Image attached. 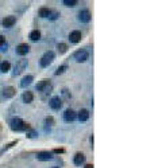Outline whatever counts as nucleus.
Masks as SVG:
<instances>
[{"label":"nucleus","mask_w":162,"mask_h":168,"mask_svg":"<svg viewBox=\"0 0 162 168\" xmlns=\"http://www.w3.org/2000/svg\"><path fill=\"white\" fill-rule=\"evenodd\" d=\"M27 138H35V137H38V132H36L35 129H32V128H30L27 130Z\"/></svg>","instance_id":"4be33fe9"},{"label":"nucleus","mask_w":162,"mask_h":168,"mask_svg":"<svg viewBox=\"0 0 162 168\" xmlns=\"http://www.w3.org/2000/svg\"><path fill=\"white\" fill-rule=\"evenodd\" d=\"M4 43H6V38L3 35H0V46H3Z\"/></svg>","instance_id":"cd10ccee"},{"label":"nucleus","mask_w":162,"mask_h":168,"mask_svg":"<svg viewBox=\"0 0 162 168\" xmlns=\"http://www.w3.org/2000/svg\"><path fill=\"white\" fill-rule=\"evenodd\" d=\"M16 23V18L15 16H6L3 20H2V26L4 27V28H10V27H12L14 24Z\"/></svg>","instance_id":"1a4fd4ad"},{"label":"nucleus","mask_w":162,"mask_h":168,"mask_svg":"<svg viewBox=\"0 0 162 168\" xmlns=\"http://www.w3.org/2000/svg\"><path fill=\"white\" fill-rule=\"evenodd\" d=\"M32 81H34V77L28 74V75H26V77H23V78H22V81H20V86H22V88H27L28 85L32 84Z\"/></svg>","instance_id":"4468645a"},{"label":"nucleus","mask_w":162,"mask_h":168,"mask_svg":"<svg viewBox=\"0 0 162 168\" xmlns=\"http://www.w3.org/2000/svg\"><path fill=\"white\" fill-rule=\"evenodd\" d=\"M89 58V52L87 50H84V48H81V50H77L74 54H73V59L76 61V62H79V63H83L85 62Z\"/></svg>","instance_id":"7ed1b4c3"},{"label":"nucleus","mask_w":162,"mask_h":168,"mask_svg":"<svg viewBox=\"0 0 162 168\" xmlns=\"http://www.w3.org/2000/svg\"><path fill=\"white\" fill-rule=\"evenodd\" d=\"M27 67V59H19L15 65V70H14V75H19L24 69Z\"/></svg>","instance_id":"39448f33"},{"label":"nucleus","mask_w":162,"mask_h":168,"mask_svg":"<svg viewBox=\"0 0 162 168\" xmlns=\"http://www.w3.org/2000/svg\"><path fill=\"white\" fill-rule=\"evenodd\" d=\"M49 105H50V108L53 110H60L61 106H62V100L58 97V96H54L50 98V101H49Z\"/></svg>","instance_id":"20e7f679"},{"label":"nucleus","mask_w":162,"mask_h":168,"mask_svg":"<svg viewBox=\"0 0 162 168\" xmlns=\"http://www.w3.org/2000/svg\"><path fill=\"white\" fill-rule=\"evenodd\" d=\"M91 18H92V15L89 12V10H81L79 12V20L81 23H88L91 20Z\"/></svg>","instance_id":"0eeeda50"},{"label":"nucleus","mask_w":162,"mask_h":168,"mask_svg":"<svg viewBox=\"0 0 162 168\" xmlns=\"http://www.w3.org/2000/svg\"><path fill=\"white\" fill-rule=\"evenodd\" d=\"M30 51V46L27 43H20L16 46V54L18 55H26Z\"/></svg>","instance_id":"9d476101"},{"label":"nucleus","mask_w":162,"mask_h":168,"mask_svg":"<svg viewBox=\"0 0 162 168\" xmlns=\"http://www.w3.org/2000/svg\"><path fill=\"white\" fill-rule=\"evenodd\" d=\"M62 3H64L66 7H72V8L77 6V2H76V0H64Z\"/></svg>","instance_id":"393cba45"},{"label":"nucleus","mask_w":162,"mask_h":168,"mask_svg":"<svg viewBox=\"0 0 162 168\" xmlns=\"http://www.w3.org/2000/svg\"><path fill=\"white\" fill-rule=\"evenodd\" d=\"M81 38H83V34H81V31H79V30H74L69 34V40H70V43H74V44L79 43V42H81Z\"/></svg>","instance_id":"423d86ee"},{"label":"nucleus","mask_w":162,"mask_h":168,"mask_svg":"<svg viewBox=\"0 0 162 168\" xmlns=\"http://www.w3.org/2000/svg\"><path fill=\"white\" fill-rule=\"evenodd\" d=\"M53 152H54V153H62V152H64V149H62V148H60V149L57 148V149L53 151Z\"/></svg>","instance_id":"c756f323"},{"label":"nucleus","mask_w":162,"mask_h":168,"mask_svg":"<svg viewBox=\"0 0 162 168\" xmlns=\"http://www.w3.org/2000/svg\"><path fill=\"white\" fill-rule=\"evenodd\" d=\"M58 16H60V12H51L50 14V16H49V19L50 20H55V19H58Z\"/></svg>","instance_id":"bb28decb"},{"label":"nucleus","mask_w":162,"mask_h":168,"mask_svg":"<svg viewBox=\"0 0 162 168\" xmlns=\"http://www.w3.org/2000/svg\"><path fill=\"white\" fill-rule=\"evenodd\" d=\"M73 163H74L76 166H81L85 163V155L83 152H77L74 156H73Z\"/></svg>","instance_id":"ddd939ff"},{"label":"nucleus","mask_w":162,"mask_h":168,"mask_svg":"<svg viewBox=\"0 0 162 168\" xmlns=\"http://www.w3.org/2000/svg\"><path fill=\"white\" fill-rule=\"evenodd\" d=\"M15 144H18V140H15V141H12V143H10V144H7V147H4V148H3L2 151H0V156H2V155H3L4 152H6V151H8V149H10V148H11V147H14Z\"/></svg>","instance_id":"b1692460"},{"label":"nucleus","mask_w":162,"mask_h":168,"mask_svg":"<svg viewBox=\"0 0 162 168\" xmlns=\"http://www.w3.org/2000/svg\"><path fill=\"white\" fill-rule=\"evenodd\" d=\"M54 58H55L54 51H51V50L46 51L42 57H40V61H39L40 67H47L49 65H51V63H53V61H54Z\"/></svg>","instance_id":"f03ea898"},{"label":"nucleus","mask_w":162,"mask_h":168,"mask_svg":"<svg viewBox=\"0 0 162 168\" xmlns=\"http://www.w3.org/2000/svg\"><path fill=\"white\" fill-rule=\"evenodd\" d=\"M28 38H30V40H32V42L39 40L40 39V31L39 30H32L30 32V35H28Z\"/></svg>","instance_id":"a211bd4d"},{"label":"nucleus","mask_w":162,"mask_h":168,"mask_svg":"<svg viewBox=\"0 0 162 168\" xmlns=\"http://www.w3.org/2000/svg\"><path fill=\"white\" fill-rule=\"evenodd\" d=\"M66 70H68V65H61V66H60V67H58V69H57V70H55V73H54V74H55V75L64 74V73L66 71Z\"/></svg>","instance_id":"5701e85b"},{"label":"nucleus","mask_w":162,"mask_h":168,"mask_svg":"<svg viewBox=\"0 0 162 168\" xmlns=\"http://www.w3.org/2000/svg\"><path fill=\"white\" fill-rule=\"evenodd\" d=\"M77 118V113L73 109H66L64 113V120L65 121H74Z\"/></svg>","instance_id":"9b49d317"},{"label":"nucleus","mask_w":162,"mask_h":168,"mask_svg":"<svg viewBox=\"0 0 162 168\" xmlns=\"http://www.w3.org/2000/svg\"><path fill=\"white\" fill-rule=\"evenodd\" d=\"M53 168H60V167H53Z\"/></svg>","instance_id":"2f4dec72"},{"label":"nucleus","mask_w":162,"mask_h":168,"mask_svg":"<svg viewBox=\"0 0 162 168\" xmlns=\"http://www.w3.org/2000/svg\"><path fill=\"white\" fill-rule=\"evenodd\" d=\"M16 94V89L14 86H7V88L3 89V96L6 98H12Z\"/></svg>","instance_id":"f8f14e48"},{"label":"nucleus","mask_w":162,"mask_h":168,"mask_svg":"<svg viewBox=\"0 0 162 168\" xmlns=\"http://www.w3.org/2000/svg\"><path fill=\"white\" fill-rule=\"evenodd\" d=\"M84 168H95V167H93V164H85Z\"/></svg>","instance_id":"7c9ffc66"},{"label":"nucleus","mask_w":162,"mask_h":168,"mask_svg":"<svg viewBox=\"0 0 162 168\" xmlns=\"http://www.w3.org/2000/svg\"><path fill=\"white\" fill-rule=\"evenodd\" d=\"M10 128L12 130H15V132H27L31 126H30V124H27L24 120H22V118L14 117L10 121Z\"/></svg>","instance_id":"f257e3e1"},{"label":"nucleus","mask_w":162,"mask_h":168,"mask_svg":"<svg viewBox=\"0 0 162 168\" xmlns=\"http://www.w3.org/2000/svg\"><path fill=\"white\" fill-rule=\"evenodd\" d=\"M10 69H11V63L7 62V61H6V62L0 63V71H2V73H8V71H10Z\"/></svg>","instance_id":"aec40b11"},{"label":"nucleus","mask_w":162,"mask_h":168,"mask_svg":"<svg viewBox=\"0 0 162 168\" xmlns=\"http://www.w3.org/2000/svg\"><path fill=\"white\" fill-rule=\"evenodd\" d=\"M7 47H8V44L4 43L3 46H0V50H2V51H7Z\"/></svg>","instance_id":"c85d7f7f"},{"label":"nucleus","mask_w":162,"mask_h":168,"mask_svg":"<svg viewBox=\"0 0 162 168\" xmlns=\"http://www.w3.org/2000/svg\"><path fill=\"white\" fill-rule=\"evenodd\" d=\"M45 124L49 125V126H53L54 125V118H53L51 116H47L46 118H45Z\"/></svg>","instance_id":"a878e982"},{"label":"nucleus","mask_w":162,"mask_h":168,"mask_svg":"<svg viewBox=\"0 0 162 168\" xmlns=\"http://www.w3.org/2000/svg\"><path fill=\"white\" fill-rule=\"evenodd\" d=\"M36 159L40 161H47L53 159V153L49 152V151H40V152L36 153Z\"/></svg>","instance_id":"6e6552de"},{"label":"nucleus","mask_w":162,"mask_h":168,"mask_svg":"<svg viewBox=\"0 0 162 168\" xmlns=\"http://www.w3.org/2000/svg\"><path fill=\"white\" fill-rule=\"evenodd\" d=\"M49 85H50V79H42L38 85L35 86V89L38 90V92H43V89H45V88H47Z\"/></svg>","instance_id":"f3484780"},{"label":"nucleus","mask_w":162,"mask_h":168,"mask_svg":"<svg viewBox=\"0 0 162 168\" xmlns=\"http://www.w3.org/2000/svg\"><path fill=\"white\" fill-rule=\"evenodd\" d=\"M57 48H58L60 54H64V52L68 51V44L66 43H58V44H57Z\"/></svg>","instance_id":"412c9836"},{"label":"nucleus","mask_w":162,"mask_h":168,"mask_svg":"<svg viewBox=\"0 0 162 168\" xmlns=\"http://www.w3.org/2000/svg\"><path fill=\"white\" fill-rule=\"evenodd\" d=\"M22 100L23 102H26V104H30V102H32V100H34V94H32V92H24L22 94Z\"/></svg>","instance_id":"2eb2a0df"},{"label":"nucleus","mask_w":162,"mask_h":168,"mask_svg":"<svg viewBox=\"0 0 162 168\" xmlns=\"http://www.w3.org/2000/svg\"><path fill=\"white\" fill-rule=\"evenodd\" d=\"M38 14H39L40 18H49V16H50V14H51V11L49 10V8H46V7H42V8H40V10L38 11Z\"/></svg>","instance_id":"6ab92c4d"},{"label":"nucleus","mask_w":162,"mask_h":168,"mask_svg":"<svg viewBox=\"0 0 162 168\" xmlns=\"http://www.w3.org/2000/svg\"><path fill=\"white\" fill-rule=\"evenodd\" d=\"M77 118H79L80 121H87L89 118V112L87 109H81L79 112V114H77Z\"/></svg>","instance_id":"dca6fc26"}]
</instances>
